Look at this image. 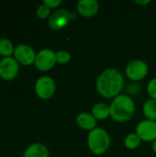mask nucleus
<instances>
[{
  "mask_svg": "<svg viewBox=\"0 0 156 157\" xmlns=\"http://www.w3.org/2000/svg\"><path fill=\"white\" fill-rule=\"evenodd\" d=\"M34 89L38 98L46 100L53 97L56 90V85L51 77L46 75L40 76L37 79Z\"/></svg>",
  "mask_w": 156,
  "mask_h": 157,
  "instance_id": "5",
  "label": "nucleus"
},
{
  "mask_svg": "<svg viewBox=\"0 0 156 157\" xmlns=\"http://www.w3.org/2000/svg\"><path fill=\"white\" fill-rule=\"evenodd\" d=\"M143 115L145 116L146 120L156 121V100L150 98L146 100L143 106Z\"/></svg>",
  "mask_w": 156,
  "mask_h": 157,
  "instance_id": "15",
  "label": "nucleus"
},
{
  "mask_svg": "<svg viewBox=\"0 0 156 157\" xmlns=\"http://www.w3.org/2000/svg\"><path fill=\"white\" fill-rule=\"evenodd\" d=\"M153 151H154V153L156 155V140L153 143Z\"/></svg>",
  "mask_w": 156,
  "mask_h": 157,
  "instance_id": "23",
  "label": "nucleus"
},
{
  "mask_svg": "<svg viewBox=\"0 0 156 157\" xmlns=\"http://www.w3.org/2000/svg\"><path fill=\"white\" fill-rule=\"evenodd\" d=\"M36 15L40 19H45L47 17H50V16L51 15V8L48 7L46 5L42 4V5H40L36 10Z\"/></svg>",
  "mask_w": 156,
  "mask_h": 157,
  "instance_id": "19",
  "label": "nucleus"
},
{
  "mask_svg": "<svg viewBox=\"0 0 156 157\" xmlns=\"http://www.w3.org/2000/svg\"><path fill=\"white\" fill-rule=\"evenodd\" d=\"M141 142H142V140L136 132L130 133L126 136V138L124 140V145L129 150H135L140 146Z\"/></svg>",
  "mask_w": 156,
  "mask_h": 157,
  "instance_id": "17",
  "label": "nucleus"
},
{
  "mask_svg": "<svg viewBox=\"0 0 156 157\" xmlns=\"http://www.w3.org/2000/svg\"><path fill=\"white\" fill-rule=\"evenodd\" d=\"M56 63V52L50 49H43L37 53L34 64L38 70L46 72L53 68Z\"/></svg>",
  "mask_w": 156,
  "mask_h": 157,
  "instance_id": "7",
  "label": "nucleus"
},
{
  "mask_svg": "<svg viewBox=\"0 0 156 157\" xmlns=\"http://www.w3.org/2000/svg\"><path fill=\"white\" fill-rule=\"evenodd\" d=\"M149 72L148 64L142 60H133L128 63L125 69L126 76L134 82H138L146 77Z\"/></svg>",
  "mask_w": 156,
  "mask_h": 157,
  "instance_id": "6",
  "label": "nucleus"
},
{
  "mask_svg": "<svg viewBox=\"0 0 156 157\" xmlns=\"http://www.w3.org/2000/svg\"><path fill=\"white\" fill-rule=\"evenodd\" d=\"M147 92L151 98L156 100V77L151 79L147 85Z\"/></svg>",
  "mask_w": 156,
  "mask_h": 157,
  "instance_id": "20",
  "label": "nucleus"
},
{
  "mask_svg": "<svg viewBox=\"0 0 156 157\" xmlns=\"http://www.w3.org/2000/svg\"><path fill=\"white\" fill-rule=\"evenodd\" d=\"M43 4L46 5L48 7L51 8H56L62 4V0H44Z\"/></svg>",
  "mask_w": 156,
  "mask_h": 157,
  "instance_id": "21",
  "label": "nucleus"
},
{
  "mask_svg": "<svg viewBox=\"0 0 156 157\" xmlns=\"http://www.w3.org/2000/svg\"><path fill=\"white\" fill-rule=\"evenodd\" d=\"M71 60V54L64 50L58 51L56 52V62L60 64H65Z\"/></svg>",
  "mask_w": 156,
  "mask_h": 157,
  "instance_id": "18",
  "label": "nucleus"
},
{
  "mask_svg": "<svg viewBox=\"0 0 156 157\" xmlns=\"http://www.w3.org/2000/svg\"><path fill=\"white\" fill-rule=\"evenodd\" d=\"M77 12L84 17H92L96 16L99 9V4L97 0H80L76 6Z\"/></svg>",
  "mask_w": 156,
  "mask_h": 157,
  "instance_id": "11",
  "label": "nucleus"
},
{
  "mask_svg": "<svg viewBox=\"0 0 156 157\" xmlns=\"http://www.w3.org/2000/svg\"><path fill=\"white\" fill-rule=\"evenodd\" d=\"M76 124L85 131H93L97 128V120L88 112H81L76 117Z\"/></svg>",
  "mask_w": 156,
  "mask_h": 157,
  "instance_id": "12",
  "label": "nucleus"
},
{
  "mask_svg": "<svg viewBox=\"0 0 156 157\" xmlns=\"http://www.w3.org/2000/svg\"><path fill=\"white\" fill-rule=\"evenodd\" d=\"M14 45L11 40L6 38L0 39V55L5 57H11V55L14 54Z\"/></svg>",
  "mask_w": 156,
  "mask_h": 157,
  "instance_id": "16",
  "label": "nucleus"
},
{
  "mask_svg": "<svg viewBox=\"0 0 156 157\" xmlns=\"http://www.w3.org/2000/svg\"><path fill=\"white\" fill-rule=\"evenodd\" d=\"M124 87L122 74L114 68L104 70L97 77L96 88L97 93L104 98H115L120 95Z\"/></svg>",
  "mask_w": 156,
  "mask_h": 157,
  "instance_id": "1",
  "label": "nucleus"
},
{
  "mask_svg": "<svg viewBox=\"0 0 156 157\" xmlns=\"http://www.w3.org/2000/svg\"><path fill=\"white\" fill-rule=\"evenodd\" d=\"M50 153L48 148L40 144V143H35L27 147V149L24 152L23 157H49Z\"/></svg>",
  "mask_w": 156,
  "mask_h": 157,
  "instance_id": "13",
  "label": "nucleus"
},
{
  "mask_svg": "<svg viewBox=\"0 0 156 157\" xmlns=\"http://www.w3.org/2000/svg\"><path fill=\"white\" fill-rule=\"evenodd\" d=\"M76 17V13L64 8H60L50 16L48 19V26L52 30H60L65 28L72 19H75Z\"/></svg>",
  "mask_w": 156,
  "mask_h": 157,
  "instance_id": "4",
  "label": "nucleus"
},
{
  "mask_svg": "<svg viewBox=\"0 0 156 157\" xmlns=\"http://www.w3.org/2000/svg\"><path fill=\"white\" fill-rule=\"evenodd\" d=\"M13 55L19 64L28 66L35 63L37 53L35 52L34 49L29 45L21 43L15 47Z\"/></svg>",
  "mask_w": 156,
  "mask_h": 157,
  "instance_id": "9",
  "label": "nucleus"
},
{
  "mask_svg": "<svg viewBox=\"0 0 156 157\" xmlns=\"http://www.w3.org/2000/svg\"><path fill=\"white\" fill-rule=\"evenodd\" d=\"M136 133L143 142H154L156 140V121L144 120L136 126Z\"/></svg>",
  "mask_w": 156,
  "mask_h": 157,
  "instance_id": "10",
  "label": "nucleus"
},
{
  "mask_svg": "<svg viewBox=\"0 0 156 157\" xmlns=\"http://www.w3.org/2000/svg\"><path fill=\"white\" fill-rule=\"evenodd\" d=\"M92 115L97 121H104L110 117L109 106L106 103H97L92 108Z\"/></svg>",
  "mask_w": 156,
  "mask_h": 157,
  "instance_id": "14",
  "label": "nucleus"
},
{
  "mask_svg": "<svg viewBox=\"0 0 156 157\" xmlns=\"http://www.w3.org/2000/svg\"><path fill=\"white\" fill-rule=\"evenodd\" d=\"M19 72V63L14 57H5L0 60V77L5 81L15 79Z\"/></svg>",
  "mask_w": 156,
  "mask_h": 157,
  "instance_id": "8",
  "label": "nucleus"
},
{
  "mask_svg": "<svg viewBox=\"0 0 156 157\" xmlns=\"http://www.w3.org/2000/svg\"><path fill=\"white\" fill-rule=\"evenodd\" d=\"M87 145L94 155H104L109 148L110 136L104 129L97 127L88 133Z\"/></svg>",
  "mask_w": 156,
  "mask_h": 157,
  "instance_id": "3",
  "label": "nucleus"
},
{
  "mask_svg": "<svg viewBox=\"0 0 156 157\" xmlns=\"http://www.w3.org/2000/svg\"><path fill=\"white\" fill-rule=\"evenodd\" d=\"M135 3L141 6H144V5H148L151 3V0H135Z\"/></svg>",
  "mask_w": 156,
  "mask_h": 157,
  "instance_id": "22",
  "label": "nucleus"
},
{
  "mask_svg": "<svg viewBox=\"0 0 156 157\" xmlns=\"http://www.w3.org/2000/svg\"><path fill=\"white\" fill-rule=\"evenodd\" d=\"M110 117L118 122L130 121L135 113V103L133 99L126 95H120L113 98L109 105Z\"/></svg>",
  "mask_w": 156,
  "mask_h": 157,
  "instance_id": "2",
  "label": "nucleus"
}]
</instances>
